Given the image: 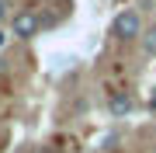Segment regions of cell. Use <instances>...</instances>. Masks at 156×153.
I'll use <instances>...</instances> for the list:
<instances>
[{
	"instance_id": "6da1fadb",
	"label": "cell",
	"mask_w": 156,
	"mask_h": 153,
	"mask_svg": "<svg viewBox=\"0 0 156 153\" xmlns=\"http://www.w3.org/2000/svg\"><path fill=\"white\" fill-rule=\"evenodd\" d=\"M111 35L118 42H132V38H142V17H139V11H122L115 17V24H111Z\"/></svg>"
},
{
	"instance_id": "7a4b0ae2",
	"label": "cell",
	"mask_w": 156,
	"mask_h": 153,
	"mask_svg": "<svg viewBox=\"0 0 156 153\" xmlns=\"http://www.w3.org/2000/svg\"><path fill=\"white\" fill-rule=\"evenodd\" d=\"M38 28H42V17L35 14L31 7H24V11H17V14L11 17V35H14V38H21V42L35 38Z\"/></svg>"
},
{
	"instance_id": "3957f363",
	"label": "cell",
	"mask_w": 156,
	"mask_h": 153,
	"mask_svg": "<svg viewBox=\"0 0 156 153\" xmlns=\"http://www.w3.org/2000/svg\"><path fill=\"white\" fill-rule=\"evenodd\" d=\"M132 108H135V101H132V94H125V91H118V94L108 97V111H111V118H125V115H132Z\"/></svg>"
},
{
	"instance_id": "277c9868",
	"label": "cell",
	"mask_w": 156,
	"mask_h": 153,
	"mask_svg": "<svg viewBox=\"0 0 156 153\" xmlns=\"http://www.w3.org/2000/svg\"><path fill=\"white\" fill-rule=\"evenodd\" d=\"M142 52L146 56H156V24L142 31Z\"/></svg>"
},
{
	"instance_id": "5b68a950",
	"label": "cell",
	"mask_w": 156,
	"mask_h": 153,
	"mask_svg": "<svg viewBox=\"0 0 156 153\" xmlns=\"http://www.w3.org/2000/svg\"><path fill=\"white\" fill-rule=\"evenodd\" d=\"M11 17V0H0V24Z\"/></svg>"
},
{
	"instance_id": "8992f818",
	"label": "cell",
	"mask_w": 156,
	"mask_h": 153,
	"mask_svg": "<svg viewBox=\"0 0 156 153\" xmlns=\"http://www.w3.org/2000/svg\"><path fill=\"white\" fill-rule=\"evenodd\" d=\"M42 153H59V150L56 146H42Z\"/></svg>"
},
{
	"instance_id": "52a82bcc",
	"label": "cell",
	"mask_w": 156,
	"mask_h": 153,
	"mask_svg": "<svg viewBox=\"0 0 156 153\" xmlns=\"http://www.w3.org/2000/svg\"><path fill=\"white\" fill-rule=\"evenodd\" d=\"M24 153H35V150H24Z\"/></svg>"
}]
</instances>
